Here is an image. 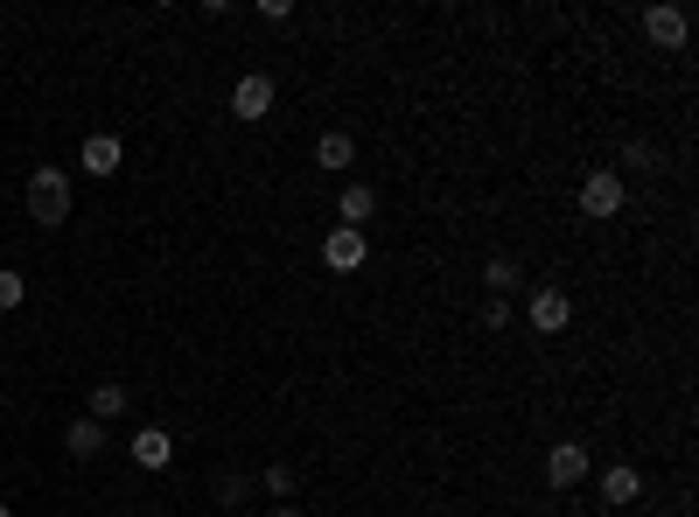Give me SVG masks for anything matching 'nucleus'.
<instances>
[{
	"label": "nucleus",
	"instance_id": "obj_7",
	"mask_svg": "<svg viewBox=\"0 0 699 517\" xmlns=\"http://www.w3.org/2000/svg\"><path fill=\"white\" fill-rule=\"evenodd\" d=\"M232 112H238V120H267V112H273V78H267V70H245V78L232 85Z\"/></svg>",
	"mask_w": 699,
	"mask_h": 517
},
{
	"label": "nucleus",
	"instance_id": "obj_5",
	"mask_svg": "<svg viewBox=\"0 0 699 517\" xmlns=\"http://www.w3.org/2000/svg\"><path fill=\"white\" fill-rule=\"evenodd\" d=\"M525 322H532V329H539V336H560V329H566V322H574V301H566V294H560V286H539V294H532V301H525Z\"/></svg>",
	"mask_w": 699,
	"mask_h": 517
},
{
	"label": "nucleus",
	"instance_id": "obj_12",
	"mask_svg": "<svg viewBox=\"0 0 699 517\" xmlns=\"http://www.w3.org/2000/svg\"><path fill=\"white\" fill-rule=\"evenodd\" d=\"M99 448H105V427H99V419H70V427H64V454H70V462H91Z\"/></svg>",
	"mask_w": 699,
	"mask_h": 517
},
{
	"label": "nucleus",
	"instance_id": "obj_4",
	"mask_svg": "<svg viewBox=\"0 0 699 517\" xmlns=\"http://www.w3.org/2000/svg\"><path fill=\"white\" fill-rule=\"evenodd\" d=\"M364 259H371V238L350 232V224H336V232L323 238V266H329V273H357Z\"/></svg>",
	"mask_w": 699,
	"mask_h": 517
},
{
	"label": "nucleus",
	"instance_id": "obj_18",
	"mask_svg": "<svg viewBox=\"0 0 699 517\" xmlns=\"http://www.w3.org/2000/svg\"><path fill=\"white\" fill-rule=\"evenodd\" d=\"M483 329H489V336L511 329V308H504V301H483Z\"/></svg>",
	"mask_w": 699,
	"mask_h": 517
},
{
	"label": "nucleus",
	"instance_id": "obj_9",
	"mask_svg": "<svg viewBox=\"0 0 699 517\" xmlns=\"http://www.w3.org/2000/svg\"><path fill=\"white\" fill-rule=\"evenodd\" d=\"M126 454H134L140 469H168V462H176V440H168L161 427H134V440H126Z\"/></svg>",
	"mask_w": 699,
	"mask_h": 517
},
{
	"label": "nucleus",
	"instance_id": "obj_13",
	"mask_svg": "<svg viewBox=\"0 0 699 517\" xmlns=\"http://www.w3.org/2000/svg\"><path fill=\"white\" fill-rule=\"evenodd\" d=\"M350 161H357L350 133H323V141H315V168H350Z\"/></svg>",
	"mask_w": 699,
	"mask_h": 517
},
{
	"label": "nucleus",
	"instance_id": "obj_2",
	"mask_svg": "<svg viewBox=\"0 0 699 517\" xmlns=\"http://www.w3.org/2000/svg\"><path fill=\"white\" fill-rule=\"evenodd\" d=\"M622 196H630V189H622V176H616V168H595V176L580 182V217L609 224L616 210H622Z\"/></svg>",
	"mask_w": 699,
	"mask_h": 517
},
{
	"label": "nucleus",
	"instance_id": "obj_15",
	"mask_svg": "<svg viewBox=\"0 0 699 517\" xmlns=\"http://www.w3.org/2000/svg\"><path fill=\"white\" fill-rule=\"evenodd\" d=\"M483 280H489V301H497V294H511L525 273H518V259H489V266H483Z\"/></svg>",
	"mask_w": 699,
	"mask_h": 517
},
{
	"label": "nucleus",
	"instance_id": "obj_14",
	"mask_svg": "<svg viewBox=\"0 0 699 517\" xmlns=\"http://www.w3.org/2000/svg\"><path fill=\"white\" fill-rule=\"evenodd\" d=\"M126 406H134V392H120V385H99V392H91V406H84V419H99V427H105V419H120Z\"/></svg>",
	"mask_w": 699,
	"mask_h": 517
},
{
	"label": "nucleus",
	"instance_id": "obj_16",
	"mask_svg": "<svg viewBox=\"0 0 699 517\" xmlns=\"http://www.w3.org/2000/svg\"><path fill=\"white\" fill-rule=\"evenodd\" d=\"M22 301H29V280L14 273V266H0V315H14Z\"/></svg>",
	"mask_w": 699,
	"mask_h": 517
},
{
	"label": "nucleus",
	"instance_id": "obj_8",
	"mask_svg": "<svg viewBox=\"0 0 699 517\" xmlns=\"http://www.w3.org/2000/svg\"><path fill=\"white\" fill-rule=\"evenodd\" d=\"M120 161H126V147L120 141H112V133H91V141L78 147V168H84V176H120Z\"/></svg>",
	"mask_w": 699,
	"mask_h": 517
},
{
	"label": "nucleus",
	"instance_id": "obj_1",
	"mask_svg": "<svg viewBox=\"0 0 699 517\" xmlns=\"http://www.w3.org/2000/svg\"><path fill=\"white\" fill-rule=\"evenodd\" d=\"M29 217L35 224H70V176L64 168H35L29 176Z\"/></svg>",
	"mask_w": 699,
	"mask_h": 517
},
{
	"label": "nucleus",
	"instance_id": "obj_3",
	"mask_svg": "<svg viewBox=\"0 0 699 517\" xmlns=\"http://www.w3.org/2000/svg\"><path fill=\"white\" fill-rule=\"evenodd\" d=\"M588 469H595L588 440H553V448H545V483H553V490H574Z\"/></svg>",
	"mask_w": 699,
	"mask_h": 517
},
{
	"label": "nucleus",
	"instance_id": "obj_10",
	"mask_svg": "<svg viewBox=\"0 0 699 517\" xmlns=\"http://www.w3.org/2000/svg\"><path fill=\"white\" fill-rule=\"evenodd\" d=\"M336 217H343L350 232H364V224L377 217V189H371V182H343V196H336Z\"/></svg>",
	"mask_w": 699,
	"mask_h": 517
},
{
	"label": "nucleus",
	"instance_id": "obj_17",
	"mask_svg": "<svg viewBox=\"0 0 699 517\" xmlns=\"http://www.w3.org/2000/svg\"><path fill=\"white\" fill-rule=\"evenodd\" d=\"M259 490L288 504V496H294V469H288V462H267V469H259Z\"/></svg>",
	"mask_w": 699,
	"mask_h": 517
},
{
	"label": "nucleus",
	"instance_id": "obj_20",
	"mask_svg": "<svg viewBox=\"0 0 699 517\" xmlns=\"http://www.w3.org/2000/svg\"><path fill=\"white\" fill-rule=\"evenodd\" d=\"M0 517H14V510H8V504H0Z\"/></svg>",
	"mask_w": 699,
	"mask_h": 517
},
{
	"label": "nucleus",
	"instance_id": "obj_19",
	"mask_svg": "<svg viewBox=\"0 0 699 517\" xmlns=\"http://www.w3.org/2000/svg\"><path fill=\"white\" fill-rule=\"evenodd\" d=\"M267 517H301V510H294V504H273V510H267Z\"/></svg>",
	"mask_w": 699,
	"mask_h": 517
},
{
	"label": "nucleus",
	"instance_id": "obj_11",
	"mask_svg": "<svg viewBox=\"0 0 699 517\" xmlns=\"http://www.w3.org/2000/svg\"><path fill=\"white\" fill-rule=\"evenodd\" d=\"M636 496H644V475H636L630 462H616V469H601V504H636Z\"/></svg>",
	"mask_w": 699,
	"mask_h": 517
},
{
	"label": "nucleus",
	"instance_id": "obj_6",
	"mask_svg": "<svg viewBox=\"0 0 699 517\" xmlns=\"http://www.w3.org/2000/svg\"><path fill=\"white\" fill-rule=\"evenodd\" d=\"M644 35H651L657 49H678V43L692 35V14L672 8V0H657V8H644Z\"/></svg>",
	"mask_w": 699,
	"mask_h": 517
}]
</instances>
